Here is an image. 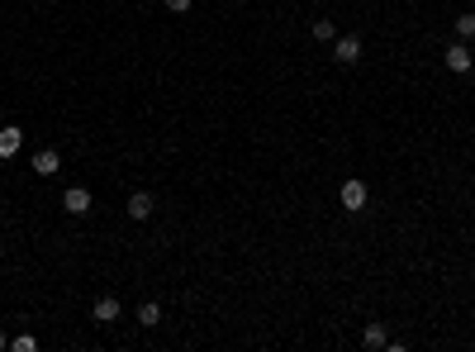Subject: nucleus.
<instances>
[{"mask_svg": "<svg viewBox=\"0 0 475 352\" xmlns=\"http://www.w3.org/2000/svg\"><path fill=\"white\" fill-rule=\"evenodd\" d=\"M337 195H342V205H347L352 214H362V209H366V181H357V176L342 181V191H337Z\"/></svg>", "mask_w": 475, "mask_h": 352, "instance_id": "nucleus-1", "label": "nucleus"}, {"mask_svg": "<svg viewBox=\"0 0 475 352\" xmlns=\"http://www.w3.org/2000/svg\"><path fill=\"white\" fill-rule=\"evenodd\" d=\"M332 57H337L342 67H352L357 57H362V38H357V33H347V38H332Z\"/></svg>", "mask_w": 475, "mask_h": 352, "instance_id": "nucleus-2", "label": "nucleus"}, {"mask_svg": "<svg viewBox=\"0 0 475 352\" xmlns=\"http://www.w3.org/2000/svg\"><path fill=\"white\" fill-rule=\"evenodd\" d=\"M62 209L67 214H86V209H91V191H86V186H72V191L62 195Z\"/></svg>", "mask_w": 475, "mask_h": 352, "instance_id": "nucleus-3", "label": "nucleus"}, {"mask_svg": "<svg viewBox=\"0 0 475 352\" xmlns=\"http://www.w3.org/2000/svg\"><path fill=\"white\" fill-rule=\"evenodd\" d=\"M33 172L38 176H57L62 172V158H57L52 148H43V153H33Z\"/></svg>", "mask_w": 475, "mask_h": 352, "instance_id": "nucleus-4", "label": "nucleus"}, {"mask_svg": "<svg viewBox=\"0 0 475 352\" xmlns=\"http://www.w3.org/2000/svg\"><path fill=\"white\" fill-rule=\"evenodd\" d=\"M152 205H157V200H152L147 191H133V195H128V219H147Z\"/></svg>", "mask_w": 475, "mask_h": 352, "instance_id": "nucleus-5", "label": "nucleus"}, {"mask_svg": "<svg viewBox=\"0 0 475 352\" xmlns=\"http://www.w3.org/2000/svg\"><path fill=\"white\" fill-rule=\"evenodd\" d=\"M91 314H95V324H114L119 319V300H114V295H100Z\"/></svg>", "mask_w": 475, "mask_h": 352, "instance_id": "nucleus-6", "label": "nucleus"}, {"mask_svg": "<svg viewBox=\"0 0 475 352\" xmlns=\"http://www.w3.org/2000/svg\"><path fill=\"white\" fill-rule=\"evenodd\" d=\"M471 48H466V43H452V48H447V67H452V72H471Z\"/></svg>", "mask_w": 475, "mask_h": 352, "instance_id": "nucleus-7", "label": "nucleus"}, {"mask_svg": "<svg viewBox=\"0 0 475 352\" xmlns=\"http://www.w3.org/2000/svg\"><path fill=\"white\" fill-rule=\"evenodd\" d=\"M24 143V128H0V158H15Z\"/></svg>", "mask_w": 475, "mask_h": 352, "instance_id": "nucleus-8", "label": "nucleus"}, {"mask_svg": "<svg viewBox=\"0 0 475 352\" xmlns=\"http://www.w3.org/2000/svg\"><path fill=\"white\" fill-rule=\"evenodd\" d=\"M362 343H366V348H390V334H385L380 324H371V329L362 334Z\"/></svg>", "mask_w": 475, "mask_h": 352, "instance_id": "nucleus-9", "label": "nucleus"}, {"mask_svg": "<svg viewBox=\"0 0 475 352\" xmlns=\"http://www.w3.org/2000/svg\"><path fill=\"white\" fill-rule=\"evenodd\" d=\"M138 324H142V329H152V324H162V309H157L152 300H147V304L138 309Z\"/></svg>", "mask_w": 475, "mask_h": 352, "instance_id": "nucleus-10", "label": "nucleus"}, {"mask_svg": "<svg viewBox=\"0 0 475 352\" xmlns=\"http://www.w3.org/2000/svg\"><path fill=\"white\" fill-rule=\"evenodd\" d=\"M314 38H318V43H332V38H337L332 19H314Z\"/></svg>", "mask_w": 475, "mask_h": 352, "instance_id": "nucleus-11", "label": "nucleus"}, {"mask_svg": "<svg viewBox=\"0 0 475 352\" xmlns=\"http://www.w3.org/2000/svg\"><path fill=\"white\" fill-rule=\"evenodd\" d=\"M457 33L461 38H475V15H457Z\"/></svg>", "mask_w": 475, "mask_h": 352, "instance_id": "nucleus-12", "label": "nucleus"}, {"mask_svg": "<svg viewBox=\"0 0 475 352\" xmlns=\"http://www.w3.org/2000/svg\"><path fill=\"white\" fill-rule=\"evenodd\" d=\"M10 348H15V352H33V348H38V343H33V338H29V334H19V338H15V343H10Z\"/></svg>", "mask_w": 475, "mask_h": 352, "instance_id": "nucleus-13", "label": "nucleus"}, {"mask_svg": "<svg viewBox=\"0 0 475 352\" xmlns=\"http://www.w3.org/2000/svg\"><path fill=\"white\" fill-rule=\"evenodd\" d=\"M167 10H172V15H186V10H190V0H167Z\"/></svg>", "mask_w": 475, "mask_h": 352, "instance_id": "nucleus-14", "label": "nucleus"}, {"mask_svg": "<svg viewBox=\"0 0 475 352\" xmlns=\"http://www.w3.org/2000/svg\"><path fill=\"white\" fill-rule=\"evenodd\" d=\"M5 348H10V338H5V334H0V352H5Z\"/></svg>", "mask_w": 475, "mask_h": 352, "instance_id": "nucleus-15", "label": "nucleus"}]
</instances>
